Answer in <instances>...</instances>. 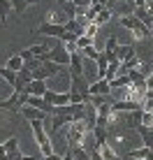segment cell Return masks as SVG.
Instances as JSON below:
<instances>
[{"instance_id":"17","label":"cell","mask_w":153,"mask_h":160,"mask_svg":"<svg viewBox=\"0 0 153 160\" xmlns=\"http://www.w3.org/2000/svg\"><path fill=\"white\" fill-rule=\"evenodd\" d=\"M7 14H9V0H0V26H7Z\"/></svg>"},{"instance_id":"9","label":"cell","mask_w":153,"mask_h":160,"mask_svg":"<svg viewBox=\"0 0 153 160\" xmlns=\"http://www.w3.org/2000/svg\"><path fill=\"white\" fill-rule=\"evenodd\" d=\"M23 91L28 93V95H32V98H42V95H44V91H47V81H40V79H30L28 84L23 86Z\"/></svg>"},{"instance_id":"7","label":"cell","mask_w":153,"mask_h":160,"mask_svg":"<svg viewBox=\"0 0 153 160\" xmlns=\"http://www.w3.org/2000/svg\"><path fill=\"white\" fill-rule=\"evenodd\" d=\"M151 5H144V7H135L132 9V16L139 21L141 26H146V28H151V23H153V19H151Z\"/></svg>"},{"instance_id":"33","label":"cell","mask_w":153,"mask_h":160,"mask_svg":"<svg viewBox=\"0 0 153 160\" xmlns=\"http://www.w3.org/2000/svg\"><path fill=\"white\" fill-rule=\"evenodd\" d=\"M63 2H72V0H58V5H63Z\"/></svg>"},{"instance_id":"26","label":"cell","mask_w":153,"mask_h":160,"mask_svg":"<svg viewBox=\"0 0 153 160\" xmlns=\"http://www.w3.org/2000/svg\"><path fill=\"white\" fill-rule=\"evenodd\" d=\"M19 58H21V60H23V63H26V60H30V58H32V53H30V49H28V47H26V49H23V51H21V53H19Z\"/></svg>"},{"instance_id":"8","label":"cell","mask_w":153,"mask_h":160,"mask_svg":"<svg viewBox=\"0 0 153 160\" xmlns=\"http://www.w3.org/2000/svg\"><path fill=\"white\" fill-rule=\"evenodd\" d=\"M88 95H111V88H109V81L105 79H95L88 84Z\"/></svg>"},{"instance_id":"3","label":"cell","mask_w":153,"mask_h":160,"mask_svg":"<svg viewBox=\"0 0 153 160\" xmlns=\"http://www.w3.org/2000/svg\"><path fill=\"white\" fill-rule=\"evenodd\" d=\"M65 32V28L61 23H49V21H44V23L37 28V35H44V37H53V40H61V35Z\"/></svg>"},{"instance_id":"4","label":"cell","mask_w":153,"mask_h":160,"mask_svg":"<svg viewBox=\"0 0 153 160\" xmlns=\"http://www.w3.org/2000/svg\"><path fill=\"white\" fill-rule=\"evenodd\" d=\"M141 104L137 100H111V114H125V112H135Z\"/></svg>"},{"instance_id":"28","label":"cell","mask_w":153,"mask_h":160,"mask_svg":"<svg viewBox=\"0 0 153 160\" xmlns=\"http://www.w3.org/2000/svg\"><path fill=\"white\" fill-rule=\"evenodd\" d=\"M42 160H63V156H58V153H51V156H44Z\"/></svg>"},{"instance_id":"20","label":"cell","mask_w":153,"mask_h":160,"mask_svg":"<svg viewBox=\"0 0 153 160\" xmlns=\"http://www.w3.org/2000/svg\"><path fill=\"white\" fill-rule=\"evenodd\" d=\"M74 121H84V102L81 104H72V123Z\"/></svg>"},{"instance_id":"31","label":"cell","mask_w":153,"mask_h":160,"mask_svg":"<svg viewBox=\"0 0 153 160\" xmlns=\"http://www.w3.org/2000/svg\"><path fill=\"white\" fill-rule=\"evenodd\" d=\"M63 160H74V158H72V153L67 151V153H65V156H63Z\"/></svg>"},{"instance_id":"2","label":"cell","mask_w":153,"mask_h":160,"mask_svg":"<svg viewBox=\"0 0 153 160\" xmlns=\"http://www.w3.org/2000/svg\"><path fill=\"white\" fill-rule=\"evenodd\" d=\"M88 84L84 74H70V93H79L84 102L88 100Z\"/></svg>"},{"instance_id":"21","label":"cell","mask_w":153,"mask_h":160,"mask_svg":"<svg viewBox=\"0 0 153 160\" xmlns=\"http://www.w3.org/2000/svg\"><path fill=\"white\" fill-rule=\"evenodd\" d=\"M61 12L67 14V19H74V16H76V7H74V2H63V5H61Z\"/></svg>"},{"instance_id":"29","label":"cell","mask_w":153,"mask_h":160,"mask_svg":"<svg viewBox=\"0 0 153 160\" xmlns=\"http://www.w3.org/2000/svg\"><path fill=\"white\" fill-rule=\"evenodd\" d=\"M42 156H19L16 160H40Z\"/></svg>"},{"instance_id":"11","label":"cell","mask_w":153,"mask_h":160,"mask_svg":"<svg viewBox=\"0 0 153 160\" xmlns=\"http://www.w3.org/2000/svg\"><path fill=\"white\" fill-rule=\"evenodd\" d=\"M19 114H21L26 121H44V118H49L47 114H42L40 109H35V107H28V104H23V107L19 109Z\"/></svg>"},{"instance_id":"15","label":"cell","mask_w":153,"mask_h":160,"mask_svg":"<svg viewBox=\"0 0 153 160\" xmlns=\"http://www.w3.org/2000/svg\"><path fill=\"white\" fill-rule=\"evenodd\" d=\"M30 53H32V58H44L47 56V51H49V49H51V44H30Z\"/></svg>"},{"instance_id":"16","label":"cell","mask_w":153,"mask_h":160,"mask_svg":"<svg viewBox=\"0 0 153 160\" xmlns=\"http://www.w3.org/2000/svg\"><path fill=\"white\" fill-rule=\"evenodd\" d=\"M97 153H100V158H102V160H116V158H118V156H116V151H114V148L109 146L107 142H105L102 146H97Z\"/></svg>"},{"instance_id":"25","label":"cell","mask_w":153,"mask_h":160,"mask_svg":"<svg viewBox=\"0 0 153 160\" xmlns=\"http://www.w3.org/2000/svg\"><path fill=\"white\" fill-rule=\"evenodd\" d=\"M95 32H97V26L88 23V26H86V30H84V35H86V37H91V40H93V37H95Z\"/></svg>"},{"instance_id":"27","label":"cell","mask_w":153,"mask_h":160,"mask_svg":"<svg viewBox=\"0 0 153 160\" xmlns=\"http://www.w3.org/2000/svg\"><path fill=\"white\" fill-rule=\"evenodd\" d=\"M88 160H102V158H100V153H97V148H93V151L88 153Z\"/></svg>"},{"instance_id":"22","label":"cell","mask_w":153,"mask_h":160,"mask_svg":"<svg viewBox=\"0 0 153 160\" xmlns=\"http://www.w3.org/2000/svg\"><path fill=\"white\" fill-rule=\"evenodd\" d=\"M9 7H14L16 14H23L28 5H26V0H9Z\"/></svg>"},{"instance_id":"30","label":"cell","mask_w":153,"mask_h":160,"mask_svg":"<svg viewBox=\"0 0 153 160\" xmlns=\"http://www.w3.org/2000/svg\"><path fill=\"white\" fill-rule=\"evenodd\" d=\"M0 160H7V153H5V146L0 144Z\"/></svg>"},{"instance_id":"5","label":"cell","mask_w":153,"mask_h":160,"mask_svg":"<svg viewBox=\"0 0 153 160\" xmlns=\"http://www.w3.org/2000/svg\"><path fill=\"white\" fill-rule=\"evenodd\" d=\"M153 151L149 146H141V148H130V151H125L121 160H151Z\"/></svg>"},{"instance_id":"6","label":"cell","mask_w":153,"mask_h":160,"mask_svg":"<svg viewBox=\"0 0 153 160\" xmlns=\"http://www.w3.org/2000/svg\"><path fill=\"white\" fill-rule=\"evenodd\" d=\"M67 70H70V74H84V56H81V51H72L70 53Z\"/></svg>"},{"instance_id":"14","label":"cell","mask_w":153,"mask_h":160,"mask_svg":"<svg viewBox=\"0 0 153 160\" xmlns=\"http://www.w3.org/2000/svg\"><path fill=\"white\" fill-rule=\"evenodd\" d=\"M111 16H114V14L109 12V9H100V12L93 16L91 23H93V26H105V23H109V21H111Z\"/></svg>"},{"instance_id":"10","label":"cell","mask_w":153,"mask_h":160,"mask_svg":"<svg viewBox=\"0 0 153 160\" xmlns=\"http://www.w3.org/2000/svg\"><path fill=\"white\" fill-rule=\"evenodd\" d=\"M114 56H116L118 63H125V60H130L135 56V44H118L116 49H114Z\"/></svg>"},{"instance_id":"24","label":"cell","mask_w":153,"mask_h":160,"mask_svg":"<svg viewBox=\"0 0 153 160\" xmlns=\"http://www.w3.org/2000/svg\"><path fill=\"white\" fill-rule=\"evenodd\" d=\"M141 125H153V112H141Z\"/></svg>"},{"instance_id":"12","label":"cell","mask_w":153,"mask_h":160,"mask_svg":"<svg viewBox=\"0 0 153 160\" xmlns=\"http://www.w3.org/2000/svg\"><path fill=\"white\" fill-rule=\"evenodd\" d=\"M51 118V132H58L63 125L72 123V116H63V114H56V116H49Z\"/></svg>"},{"instance_id":"18","label":"cell","mask_w":153,"mask_h":160,"mask_svg":"<svg viewBox=\"0 0 153 160\" xmlns=\"http://www.w3.org/2000/svg\"><path fill=\"white\" fill-rule=\"evenodd\" d=\"M0 77H2V79L14 88V84H16V72H12V70H7V68H0Z\"/></svg>"},{"instance_id":"19","label":"cell","mask_w":153,"mask_h":160,"mask_svg":"<svg viewBox=\"0 0 153 160\" xmlns=\"http://www.w3.org/2000/svg\"><path fill=\"white\" fill-rule=\"evenodd\" d=\"M21 68H23V60H21L19 56H12L7 60V70H12V72H19Z\"/></svg>"},{"instance_id":"1","label":"cell","mask_w":153,"mask_h":160,"mask_svg":"<svg viewBox=\"0 0 153 160\" xmlns=\"http://www.w3.org/2000/svg\"><path fill=\"white\" fill-rule=\"evenodd\" d=\"M26 100H28V93H26V91H14L12 95L7 98V100L0 102V109H7V112L19 114V109L26 104Z\"/></svg>"},{"instance_id":"23","label":"cell","mask_w":153,"mask_h":160,"mask_svg":"<svg viewBox=\"0 0 153 160\" xmlns=\"http://www.w3.org/2000/svg\"><path fill=\"white\" fill-rule=\"evenodd\" d=\"M2 146H5V151H19V137H14V135H12Z\"/></svg>"},{"instance_id":"32","label":"cell","mask_w":153,"mask_h":160,"mask_svg":"<svg viewBox=\"0 0 153 160\" xmlns=\"http://www.w3.org/2000/svg\"><path fill=\"white\" fill-rule=\"evenodd\" d=\"M40 0H26V5H37Z\"/></svg>"},{"instance_id":"13","label":"cell","mask_w":153,"mask_h":160,"mask_svg":"<svg viewBox=\"0 0 153 160\" xmlns=\"http://www.w3.org/2000/svg\"><path fill=\"white\" fill-rule=\"evenodd\" d=\"M135 132H137V135H141L144 146L151 148V139H153V128H151V125H137V128H135Z\"/></svg>"}]
</instances>
